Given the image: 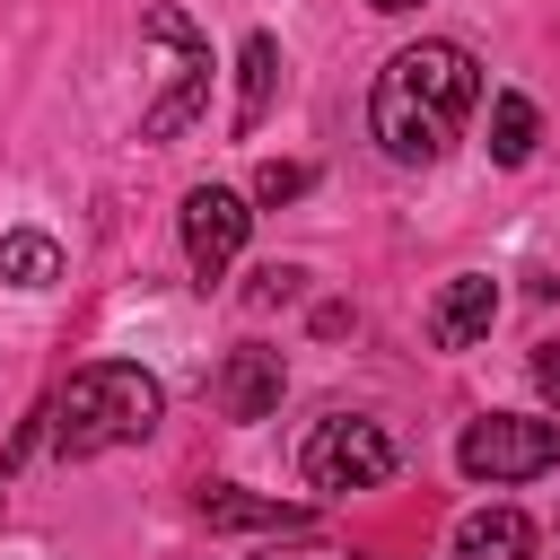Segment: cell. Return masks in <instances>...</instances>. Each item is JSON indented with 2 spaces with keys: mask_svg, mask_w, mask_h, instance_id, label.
Returning <instances> with one entry per match:
<instances>
[{
  "mask_svg": "<svg viewBox=\"0 0 560 560\" xmlns=\"http://www.w3.org/2000/svg\"><path fill=\"white\" fill-rule=\"evenodd\" d=\"M481 105V61L464 44H411L376 70V96H368V122L385 140V158L402 166H429L455 149L464 114Z\"/></svg>",
  "mask_w": 560,
  "mask_h": 560,
  "instance_id": "1",
  "label": "cell"
},
{
  "mask_svg": "<svg viewBox=\"0 0 560 560\" xmlns=\"http://www.w3.org/2000/svg\"><path fill=\"white\" fill-rule=\"evenodd\" d=\"M158 411H166V394H158V376H149V368L96 359V368H79V376L44 402V438H52L61 455H105V446L149 438V429H158Z\"/></svg>",
  "mask_w": 560,
  "mask_h": 560,
  "instance_id": "2",
  "label": "cell"
},
{
  "mask_svg": "<svg viewBox=\"0 0 560 560\" xmlns=\"http://www.w3.org/2000/svg\"><path fill=\"white\" fill-rule=\"evenodd\" d=\"M140 44L158 52V96L140 105V140H175L201 114V96H210V44H201V26L184 9H149Z\"/></svg>",
  "mask_w": 560,
  "mask_h": 560,
  "instance_id": "3",
  "label": "cell"
},
{
  "mask_svg": "<svg viewBox=\"0 0 560 560\" xmlns=\"http://www.w3.org/2000/svg\"><path fill=\"white\" fill-rule=\"evenodd\" d=\"M455 464L472 481H534L560 464V420H525V411H490L455 438Z\"/></svg>",
  "mask_w": 560,
  "mask_h": 560,
  "instance_id": "4",
  "label": "cell"
},
{
  "mask_svg": "<svg viewBox=\"0 0 560 560\" xmlns=\"http://www.w3.org/2000/svg\"><path fill=\"white\" fill-rule=\"evenodd\" d=\"M298 464H306L315 490H376V481H394V438H385V420L332 411V420H315Z\"/></svg>",
  "mask_w": 560,
  "mask_h": 560,
  "instance_id": "5",
  "label": "cell"
},
{
  "mask_svg": "<svg viewBox=\"0 0 560 560\" xmlns=\"http://www.w3.org/2000/svg\"><path fill=\"white\" fill-rule=\"evenodd\" d=\"M245 228H254V210H245L236 192H219V184H192V192H184V262H192L201 289L228 280V262L245 254Z\"/></svg>",
  "mask_w": 560,
  "mask_h": 560,
  "instance_id": "6",
  "label": "cell"
},
{
  "mask_svg": "<svg viewBox=\"0 0 560 560\" xmlns=\"http://www.w3.org/2000/svg\"><path fill=\"white\" fill-rule=\"evenodd\" d=\"M490 315H499V280H490V271H455V280L438 289V306H429V341H438V350H472V341L490 332Z\"/></svg>",
  "mask_w": 560,
  "mask_h": 560,
  "instance_id": "7",
  "label": "cell"
},
{
  "mask_svg": "<svg viewBox=\"0 0 560 560\" xmlns=\"http://www.w3.org/2000/svg\"><path fill=\"white\" fill-rule=\"evenodd\" d=\"M280 385H289L280 350L245 341V350H228V368H219V411H228V420H271V411H280Z\"/></svg>",
  "mask_w": 560,
  "mask_h": 560,
  "instance_id": "8",
  "label": "cell"
},
{
  "mask_svg": "<svg viewBox=\"0 0 560 560\" xmlns=\"http://www.w3.org/2000/svg\"><path fill=\"white\" fill-rule=\"evenodd\" d=\"M455 560H534V525L516 508H472L455 525Z\"/></svg>",
  "mask_w": 560,
  "mask_h": 560,
  "instance_id": "9",
  "label": "cell"
},
{
  "mask_svg": "<svg viewBox=\"0 0 560 560\" xmlns=\"http://www.w3.org/2000/svg\"><path fill=\"white\" fill-rule=\"evenodd\" d=\"M201 516L219 534H298L306 508H280V499H245V490H201Z\"/></svg>",
  "mask_w": 560,
  "mask_h": 560,
  "instance_id": "10",
  "label": "cell"
},
{
  "mask_svg": "<svg viewBox=\"0 0 560 560\" xmlns=\"http://www.w3.org/2000/svg\"><path fill=\"white\" fill-rule=\"evenodd\" d=\"M271 79H280V44L245 35V52H236V131H254L271 114Z\"/></svg>",
  "mask_w": 560,
  "mask_h": 560,
  "instance_id": "11",
  "label": "cell"
},
{
  "mask_svg": "<svg viewBox=\"0 0 560 560\" xmlns=\"http://www.w3.org/2000/svg\"><path fill=\"white\" fill-rule=\"evenodd\" d=\"M0 280H9V289H52V280H61V245H52L44 228H9V236H0Z\"/></svg>",
  "mask_w": 560,
  "mask_h": 560,
  "instance_id": "12",
  "label": "cell"
},
{
  "mask_svg": "<svg viewBox=\"0 0 560 560\" xmlns=\"http://www.w3.org/2000/svg\"><path fill=\"white\" fill-rule=\"evenodd\" d=\"M534 140H542V114H534V96H490V158L499 166H525L534 158Z\"/></svg>",
  "mask_w": 560,
  "mask_h": 560,
  "instance_id": "13",
  "label": "cell"
},
{
  "mask_svg": "<svg viewBox=\"0 0 560 560\" xmlns=\"http://www.w3.org/2000/svg\"><path fill=\"white\" fill-rule=\"evenodd\" d=\"M306 192V166H262L254 175V201H298Z\"/></svg>",
  "mask_w": 560,
  "mask_h": 560,
  "instance_id": "14",
  "label": "cell"
},
{
  "mask_svg": "<svg viewBox=\"0 0 560 560\" xmlns=\"http://www.w3.org/2000/svg\"><path fill=\"white\" fill-rule=\"evenodd\" d=\"M298 262H271V271H254V306H280V298H298Z\"/></svg>",
  "mask_w": 560,
  "mask_h": 560,
  "instance_id": "15",
  "label": "cell"
},
{
  "mask_svg": "<svg viewBox=\"0 0 560 560\" xmlns=\"http://www.w3.org/2000/svg\"><path fill=\"white\" fill-rule=\"evenodd\" d=\"M534 385H542V394H551V402H560V350H551V341H542V350H534Z\"/></svg>",
  "mask_w": 560,
  "mask_h": 560,
  "instance_id": "16",
  "label": "cell"
},
{
  "mask_svg": "<svg viewBox=\"0 0 560 560\" xmlns=\"http://www.w3.org/2000/svg\"><path fill=\"white\" fill-rule=\"evenodd\" d=\"M368 9H385V18H402V9H420V0H368Z\"/></svg>",
  "mask_w": 560,
  "mask_h": 560,
  "instance_id": "17",
  "label": "cell"
},
{
  "mask_svg": "<svg viewBox=\"0 0 560 560\" xmlns=\"http://www.w3.org/2000/svg\"><path fill=\"white\" fill-rule=\"evenodd\" d=\"M271 560H280V551H271ZM289 560H332V551H289Z\"/></svg>",
  "mask_w": 560,
  "mask_h": 560,
  "instance_id": "18",
  "label": "cell"
}]
</instances>
